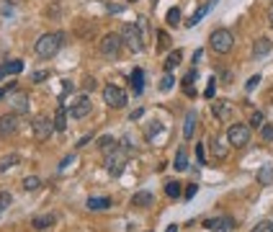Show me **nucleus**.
<instances>
[{
    "instance_id": "obj_1",
    "label": "nucleus",
    "mask_w": 273,
    "mask_h": 232,
    "mask_svg": "<svg viewBox=\"0 0 273 232\" xmlns=\"http://www.w3.org/2000/svg\"><path fill=\"white\" fill-rule=\"evenodd\" d=\"M62 44H65V34H60V31L44 34V37H39V41H36V54L41 60H49V57H54L62 49Z\"/></svg>"
},
{
    "instance_id": "obj_2",
    "label": "nucleus",
    "mask_w": 273,
    "mask_h": 232,
    "mask_svg": "<svg viewBox=\"0 0 273 232\" xmlns=\"http://www.w3.org/2000/svg\"><path fill=\"white\" fill-rule=\"evenodd\" d=\"M209 44H211V49L217 54H227L235 46V37H232L230 29H217V31H211Z\"/></svg>"
},
{
    "instance_id": "obj_3",
    "label": "nucleus",
    "mask_w": 273,
    "mask_h": 232,
    "mask_svg": "<svg viewBox=\"0 0 273 232\" xmlns=\"http://www.w3.org/2000/svg\"><path fill=\"white\" fill-rule=\"evenodd\" d=\"M227 139H230L232 147H245L250 142V126L245 124H232L230 129H227Z\"/></svg>"
},
{
    "instance_id": "obj_4",
    "label": "nucleus",
    "mask_w": 273,
    "mask_h": 232,
    "mask_svg": "<svg viewBox=\"0 0 273 232\" xmlns=\"http://www.w3.org/2000/svg\"><path fill=\"white\" fill-rule=\"evenodd\" d=\"M121 39L127 46H132V52H142L144 49V44H142V37H139V26L136 23H127L121 31Z\"/></svg>"
},
{
    "instance_id": "obj_5",
    "label": "nucleus",
    "mask_w": 273,
    "mask_h": 232,
    "mask_svg": "<svg viewBox=\"0 0 273 232\" xmlns=\"http://www.w3.org/2000/svg\"><path fill=\"white\" fill-rule=\"evenodd\" d=\"M103 101L111 109H121V106H127V93H124L119 85H106L103 88Z\"/></svg>"
},
{
    "instance_id": "obj_6",
    "label": "nucleus",
    "mask_w": 273,
    "mask_h": 232,
    "mask_svg": "<svg viewBox=\"0 0 273 232\" xmlns=\"http://www.w3.org/2000/svg\"><path fill=\"white\" fill-rule=\"evenodd\" d=\"M121 44H124V39L119 37V34H106V37L101 39V54H106V57H119Z\"/></svg>"
},
{
    "instance_id": "obj_7",
    "label": "nucleus",
    "mask_w": 273,
    "mask_h": 232,
    "mask_svg": "<svg viewBox=\"0 0 273 232\" xmlns=\"http://www.w3.org/2000/svg\"><path fill=\"white\" fill-rule=\"evenodd\" d=\"M31 126H34V134H36V139H49L52 132H57V129H54V121L49 119V116H36Z\"/></svg>"
},
{
    "instance_id": "obj_8",
    "label": "nucleus",
    "mask_w": 273,
    "mask_h": 232,
    "mask_svg": "<svg viewBox=\"0 0 273 232\" xmlns=\"http://www.w3.org/2000/svg\"><path fill=\"white\" fill-rule=\"evenodd\" d=\"M124 165H127V153H119V147H116V150H113V153L106 157V168H108L111 176H121Z\"/></svg>"
},
{
    "instance_id": "obj_9",
    "label": "nucleus",
    "mask_w": 273,
    "mask_h": 232,
    "mask_svg": "<svg viewBox=\"0 0 273 232\" xmlns=\"http://www.w3.org/2000/svg\"><path fill=\"white\" fill-rule=\"evenodd\" d=\"M211 114L217 116L219 121H230V119H232V103L224 101V98L214 101V103H211Z\"/></svg>"
},
{
    "instance_id": "obj_10",
    "label": "nucleus",
    "mask_w": 273,
    "mask_h": 232,
    "mask_svg": "<svg viewBox=\"0 0 273 232\" xmlns=\"http://www.w3.org/2000/svg\"><path fill=\"white\" fill-rule=\"evenodd\" d=\"M16 132H18V119H16V114L0 116V137H10V134H16Z\"/></svg>"
},
{
    "instance_id": "obj_11",
    "label": "nucleus",
    "mask_w": 273,
    "mask_h": 232,
    "mask_svg": "<svg viewBox=\"0 0 273 232\" xmlns=\"http://www.w3.org/2000/svg\"><path fill=\"white\" fill-rule=\"evenodd\" d=\"M204 227H209L211 232H230L235 227V222H232L230 217H214V219H206Z\"/></svg>"
},
{
    "instance_id": "obj_12",
    "label": "nucleus",
    "mask_w": 273,
    "mask_h": 232,
    "mask_svg": "<svg viewBox=\"0 0 273 232\" xmlns=\"http://www.w3.org/2000/svg\"><path fill=\"white\" fill-rule=\"evenodd\" d=\"M209 145H211V153H214L217 160H224L227 155H230V139L227 137H214Z\"/></svg>"
},
{
    "instance_id": "obj_13",
    "label": "nucleus",
    "mask_w": 273,
    "mask_h": 232,
    "mask_svg": "<svg viewBox=\"0 0 273 232\" xmlns=\"http://www.w3.org/2000/svg\"><path fill=\"white\" fill-rule=\"evenodd\" d=\"M90 114V101L83 96V98H77L72 106H70V116L72 119H85V116Z\"/></svg>"
},
{
    "instance_id": "obj_14",
    "label": "nucleus",
    "mask_w": 273,
    "mask_h": 232,
    "mask_svg": "<svg viewBox=\"0 0 273 232\" xmlns=\"http://www.w3.org/2000/svg\"><path fill=\"white\" fill-rule=\"evenodd\" d=\"M155 204V193L152 191H136L132 196V206H139V209H150Z\"/></svg>"
},
{
    "instance_id": "obj_15",
    "label": "nucleus",
    "mask_w": 273,
    "mask_h": 232,
    "mask_svg": "<svg viewBox=\"0 0 273 232\" xmlns=\"http://www.w3.org/2000/svg\"><path fill=\"white\" fill-rule=\"evenodd\" d=\"M111 206V199H106V196H90L88 199V209L90 212H103V209Z\"/></svg>"
},
{
    "instance_id": "obj_16",
    "label": "nucleus",
    "mask_w": 273,
    "mask_h": 232,
    "mask_svg": "<svg viewBox=\"0 0 273 232\" xmlns=\"http://www.w3.org/2000/svg\"><path fill=\"white\" fill-rule=\"evenodd\" d=\"M196 121H199V119H196V111H188V114H186V121H183V137H186V139H191L193 132H196Z\"/></svg>"
},
{
    "instance_id": "obj_17",
    "label": "nucleus",
    "mask_w": 273,
    "mask_h": 232,
    "mask_svg": "<svg viewBox=\"0 0 273 232\" xmlns=\"http://www.w3.org/2000/svg\"><path fill=\"white\" fill-rule=\"evenodd\" d=\"M271 46H273V44H271L268 37H260V39L253 44V54H255V57H266V54L271 52Z\"/></svg>"
},
{
    "instance_id": "obj_18",
    "label": "nucleus",
    "mask_w": 273,
    "mask_h": 232,
    "mask_svg": "<svg viewBox=\"0 0 273 232\" xmlns=\"http://www.w3.org/2000/svg\"><path fill=\"white\" fill-rule=\"evenodd\" d=\"M116 147H119V142H116V139H113V137H108V134L98 139V150H101V153H106V155H111Z\"/></svg>"
},
{
    "instance_id": "obj_19",
    "label": "nucleus",
    "mask_w": 273,
    "mask_h": 232,
    "mask_svg": "<svg viewBox=\"0 0 273 232\" xmlns=\"http://www.w3.org/2000/svg\"><path fill=\"white\" fill-rule=\"evenodd\" d=\"M180 57H183V52L180 49H173L168 54V60H165V73H173V70L180 65Z\"/></svg>"
},
{
    "instance_id": "obj_20",
    "label": "nucleus",
    "mask_w": 273,
    "mask_h": 232,
    "mask_svg": "<svg viewBox=\"0 0 273 232\" xmlns=\"http://www.w3.org/2000/svg\"><path fill=\"white\" fill-rule=\"evenodd\" d=\"M54 129L57 132H65L67 129V111H65V106H60V109H57V114H54Z\"/></svg>"
},
{
    "instance_id": "obj_21",
    "label": "nucleus",
    "mask_w": 273,
    "mask_h": 232,
    "mask_svg": "<svg viewBox=\"0 0 273 232\" xmlns=\"http://www.w3.org/2000/svg\"><path fill=\"white\" fill-rule=\"evenodd\" d=\"M52 222H54V214H41V217H34V222H31V225H34V230H39V232H41V230H47Z\"/></svg>"
},
{
    "instance_id": "obj_22",
    "label": "nucleus",
    "mask_w": 273,
    "mask_h": 232,
    "mask_svg": "<svg viewBox=\"0 0 273 232\" xmlns=\"http://www.w3.org/2000/svg\"><path fill=\"white\" fill-rule=\"evenodd\" d=\"M258 183L260 186H271L273 183V168L271 165H263V168L258 170Z\"/></svg>"
},
{
    "instance_id": "obj_23",
    "label": "nucleus",
    "mask_w": 273,
    "mask_h": 232,
    "mask_svg": "<svg viewBox=\"0 0 273 232\" xmlns=\"http://www.w3.org/2000/svg\"><path fill=\"white\" fill-rule=\"evenodd\" d=\"M132 83H134V93L139 96V93L144 90V73H142L139 67H136L134 73H132Z\"/></svg>"
},
{
    "instance_id": "obj_24",
    "label": "nucleus",
    "mask_w": 273,
    "mask_h": 232,
    "mask_svg": "<svg viewBox=\"0 0 273 232\" xmlns=\"http://www.w3.org/2000/svg\"><path fill=\"white\" fill-rule=\"evenodd\" d=\"M3 70H5V75H18L21 70H24V62H21V60H10V62L3 65Z\"/></svg>"
},
{
    "instance_id": "obj_25",
    "label": "nucleus",
    "mask_w": 273,
    "mask_h": 232,
    "mask_svg": "<svg viewBox=\"0 0 273 232\" xmlns=\"http://www.w3.org/2000/svg\"><path fill=\"white\" fill-rule=\"evenodd\" d=\"M206 13H209V8H206V5H201V8L196 10V13H193V16L186 21V26H188V29H193V26H196V23H199L204 16H206Z\"/></svg>"
},
{
    "instance_id": "obj_26",
    "label": "nucleus",
    "mask_w": 273,
    "mask_h": 232,
    "mask_svg": "<svg viewBox=\"0 0 273 232\" xmlns=\"http://www.w3.org/2000/svg\"><path fill=\"white\" fill-rule=\"evenodd\" d=\"M175 170H186L188 168V157H186V147H180L178 150V155H175Z\"/></svg>"
},
{
    "instance_id": "obj_27",
    "label": "nucleus",
    "mask_w": 273,
    "mask_h": 232,
    "mask_svg": "<svg viewBox=\"0 0 273 232\" xmlns=\"http://www.w3.org/2000/svg\"><path fill=\"white\" fill-rule=\"evenodd\" d=\"M29 111V98L26 96H18L13 101V114H26Z\"/></svg>"
},
{
    "instance_id": "obj_28",
    "label": "nucleus",
    "mask_w": 273,
    "mask_h": 232,
    "mask_svg": "<svg viewBox=\"0 0 273 232\" xmlns=\"http://www.w3.org/2000/svg\"><path fill=\"white\" fill-rule=\"evenodd\" d=\"M165 23L175 29L178 23H180V10H178V8H170V10H168V16H165Z\"/></svg>"
},
{
    "instance_id": "obj_29",
    "label": "nucleus",
    "mask_w": 273,
    "mask_h": 232,
    "mask_svg": "<svg viewBox=\"0 0 273 232\" xmlns=\"http://www.w3.org/2000/svg\"><path fill=\"white\" fill-rule=\"evenodd\" d=\"M18 155H8V157H3V160H0V173H5L8 168H13V165H18Z\"/></svg>"
},
{
    "instance_id": "obj_30",
    "label": "nucleus",
    "mask_w": 273,
    "mask_h": 232,
    "mask_svg": "<svg viewBox=\"0 0 273 232\" xmlns=\"http://www.w3.org/2000/svg\"><path fill=\"white\" fill-rule=\"evenodd\" d=\"M165 193L170 196V199H178V196H180V183H178V181L165 183Z\"/></svg>"
},
{
    "instance_id": "obj_31",
    "label": "nucleus",
    "mask_w": 273,
    "mask_h": 232,
    "mask_svg": "<svg viewBox=\"0 0 273 232\" xmlns=\"http://www.w3.org/2000/svg\"><path fill=\"white\" fill-rule=\"evenodd\" d=\"M39 186H41V181H39L36 176H29V178H24V189H26V191H36Z\"/></svg>"
},
{
    "instance_id": "obj_32",
    "label": "nucleus",
    "mask_w": 273,
    "mask_h": 232,
    "mask_svg": "<svg viewBox=\"0 0 273 232\" xmlns=\"http://www.w3.org/2000/svg\"><path fill=\"white\" fill-rule=\"evenodd\" d=\"M253 232H273V219H263L253 227Z\"/></svg>"
},
{
    "instance_id": "obj_33",
    "label": "nucleus",
    "mask_w": 273,
    "mask_h": 232,
    "mask_svg": "<svg viewBox=\"0 0 273 232\" xmlns=\"http://www.w3.org/2000/svg\"><path fill=\"white\" fill-rule=\"evenodd\" d=\"M10 201H13V196H10L8 191H0V212H5V209L10 206Z\"/></svg>"
},
{
    "instance_id": "obj_34",
    "label": "nucleus",
    "mask_w": 273,
    "mask_h": 232,
    "mask_svg": "<svg viewBox=\"0 0 273 232\" xmlns=\"http://www.w3.org/2000/svg\"><path fill=\"white\" fill-rule=\"evenodd\" d=\"M263 121H266V116L260 111H255L253 116H250V126H255V129H258V126H263Z\"/></svg>"
},
{
    "instance_id": "obj_35",
    "label": "nucleus",
    "mask_w": 273,
    "mask_h": 232,
    "mask_svg": "<svg viewBox=\"0 0 273 232\" xmlns=\"http://www.w3.org/2000/svg\"><path fill=\"white\" fill-rule=\"evenodd\" d=\"M173 83H175V80H173V75H170V73H165V77L160 80V90H170V88H173Z\"/></svg>"
},
{
    "instance_id": "obj_36",
    "label": "nucleus",
    "mask_w": 273,
    "mask_h": 232,
    "mask_svg": "<svg viewBox=\"0 0 273 232\" xmlns=\"http://www.w3.org/2000/svg\"><path fill=\"white\" fill-rule=\"evenodd\" d=\"M260 137H263L266 142H271V139H273V126H271V124H263V126H260Z\"/></svg>"
},
{
    "instance_id": "obj_37",
    "label": "nucleus",
    "mask_w": 273,
    "mask_h": 232,
    "mask_svg": "<svg viewBox=\"0 0 273 232\" xmlns=\"http://www.w3.org/2000/svg\"><path fill=\"white\" fill-rule=\"evenodd\" d=\"M214 93H217V80L211 77V80H209V85H206V90H204V96L211 101V98H214Z\"/></svg>"
},
{
    "instance_id": "obj_38",
    "label": "nucleus",
    "mask_w": 273,
    "mask_h": 232,
    "mask_svg": "<svg viewBox=\"0 0 273 232\" xmlns=\"http://www.w3.org/2000/svg\"><path fill=\"white\" fill-rule=\"evenodd\" d=\"M196 162L199 165H206V155H204V145L196 147Z\"/></svg>"
},
{
    "instance_id": "obj_39",
    "label": "nucleus",
    "mask_w": 273,
    "mask_h": 232,
    "mask_svg": "<svg viewBox=\"0 0 273 232\" xmlns=\"http://www.w3.org/2000/svg\"><path fill=\"white\" fill-rule=\"evenodd\" d=\"M47 77H49V73H44V70H36V73L31 75L34 83H41V80H47Z\"/></svg>"
},
{
    "instance_id": "obj_40",
    "label": "nucleus",
    "mask_w": 273,
    "mask_h": 232,
    "mask_svg": "<svg viewBox=\"0 0 273 232\" xmlns=\"http://www.w3.org/2000/svg\"><path fill=\"white\" fill-rule=\"evenodd\" d=\"M258 83H260V75H253V77H250L247 83H245V90H253V88H255Z\"/></svg>"
},
{
    "instance_id": "obj_41",
    "label": "nucleus",
    "mask_w": 273,
    "mask_h": 232,
    "mask_svg": "<svg viewBox=\"0 0 273 232\" xmlns=\"http://www.w3.org/2000/svg\"><path fill=\"white\" fill-rule=\"evenodd\" d=\"M196 191H199V186H188V189H186V199H193Z\"/></svg>"
},
{
    "instance_id": "obj_42",
    "label": "nucleus",
    "mask_w": 273,
    "mask_h": 232,
    "mask_svg": "<svg viewBox=\"0 0 273 232\" xmlns=\"http://www.w3.org/2000/svg\"><path fill=\"white\" fill-rule=\"evenodd\" d=\"M157 39H160V46L165 49V46H168V34H165V31H160V34H157Z\"/></svg>"
},
{
    "instance_id": "obj_43",
    "label": "nucleus",
    "mask_w": 273,
    "mask_h": 232,
    "mask_svg": "<svg viewBox=\"0 0 273 232\" xmlns=\"http://www.w3.org/2000/svg\"><path fill=\"white\" fill-rule=\"evenodd\" d=\"M72 160H75L72 155H70V157H65V160H62V165H60V170H67V165H72Z\"/></svg>"
},
{
    "instance_id": "obj_44",
    "label": "nucleus",
    "mask_w": 273,
    "mask_h": 232,
    "mask_svg": "<svg viewBox=\"0 0 273 232\" xmlns=\"http://www.w3.org/2000/svg\"><path fill=\"white\" fill-rule=\"evenodd\" d=\"M201 57H204V49H196V52H193V62H199Z\"/></svg>"
},
{
    "instance_id": "obj_45",
    "label": "nucleus",
    "mask_w": 273,
    "mask_h": 232,
    "mask_svg": "<svg viewBox=\"0 0 273 232\" xmlns=\"http://www.w3.org/2000/svg\"><path fill=\"white\" fill-rule=\"evenodd\" d=\"M268 23H271V26H273V5L268 8Z\"/></svg>"
},
{
    "instance_id": "obj_46",
    "label": "nucleus",
    "mask_w": 273,
    "mask_h": 232,
    "mask_svg": "<svg viewBox=\"0 0 273 232\" xmlns=\"http://www.w3.org/2000/svg\"><path fill=\"white\" fill-rule=\"evenodd\" d=\"M217 3H219V0H209V3H206V8H209V10H211V8H214V5H217Z\"/></svg>"
},
{
    "instance_id": "obj_47",
    "label": "nucleus",
    "mask_w": 273,
    "mask_h": 232,
    "mask_svg": "<svg viewBox=\"0 0 273 232\" xmlns=\"http://www.w3.org/2000/svg\"><path fill=\"white\" fill-rule=\"evenodd\" d=\"M165 232H178V225H170V227H168Z\"/></svg>"
},
{
    "instance_id": "obj_48",
    "label": "nucleus",
    "mask_w": 273,
    "mask_h": 232,
    "mask_svg": "<svg viewBox=\"0 0 273 232\" xmlns=\"http://www.w3.org/2000/svg\"><path fill=\"white\" fill-rule=\"evenodd\" d=\"M5 93H8L5 88H0V101H3V98H5Z\"/></svg>"
},
{
    "instance_id": "obj_49",
    "label": "nucleus",
    "mask_w": 273,
    "mask_h": 232,
    "mask_svg": "<svg viewBox=\"0 0 273 232\" xmlns=\"http://www.w3.org/2000/svg\"><path fill=\"white\" fill-rule=\"evenodd\" d=\"M129 3H134V0H129Z\"/></svg>"
}]
</instances>
